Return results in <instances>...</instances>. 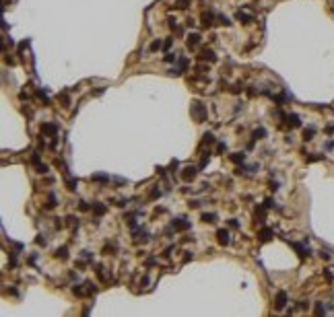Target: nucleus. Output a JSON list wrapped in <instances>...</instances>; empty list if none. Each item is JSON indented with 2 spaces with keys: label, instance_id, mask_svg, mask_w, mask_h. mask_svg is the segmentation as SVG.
<instances>
[{
  "label": "nucleus",
  "instance_id": "nucleus-11",
  "mask_svg": "<svg viewBox=\"0 0 334 317\" xmlns=\"http://www.w3.org/2000/svg\"><path fill=\"white\" fill-rule=\"evenodd\" d=\"M287 120H289V126H291V128H299V126H301V122H299V115H297V113H291Z\"/></svg>",
  "mask_w": 334,
  "mask_h": 317
},
{
  "label": "nucleus",
  "instance_id": "nucleus-33",
  "mask_svg": "<svg viewBox=\"0 0 334 317\" xmlns=\"http://www.w3.org/2000/svg\"><path fill=\"white\" fill-rule=\"evenodd\" d=\"M326 148H328V150L334 148V140H328V142H326Z\"/></svg>",
  "mask_w": 334,
  "mask_h": 317
},
{
  "label": "nucleus",
  "instance_id": "nucleus-10",
  "mask_svg": "<svg viewBox=\"0 0 334 317\" xmlns=\"http://www.w3.org/2000/svg\"><path fill=\"white\" fill-rule=\"evenodd\" d=\"M270 237H272V231H270V229H262V231L258 233V239H260V241H268Z\"/></svg>",
  "mask_w": 334,
  "mask_h": 317
},
{
  "label": "nucleus",
  "instance_id": "nucleus-24",
  "mask_svg": "<svg viewBox=\"0 0 334 317\" xmlns=\"http://www.w3.org/2000/svg\"><path fill=\"white\" fill-rule=\"evenodd\" d=\"M204 142H209V144H212V142H214V134H210V132H206V134H204Z\"/></svg>",
  "mask_w": 334,
  "mask_h": 317
},
{
  "label": "nucleus",
  "instance_id": "nucleus-26",
  "mask_svg": "<svg viewBox=\"0 0 334 317\" xmlns=\"http://www.w3.org/2000/svg\"><path fill=\"white\" fill-rule=\"evenodd\" d=\"M35 169H37V173H45V171H47V165H42V163H39V165H35Z\"/></svg>",
  "mask_w": 334,
  "mask_h": 317
},
{
  "label": "nucleus",
  "instance_id": "nucleus-4",
  "mask_svg": "<svg viewBox=\"0 0 334 317\" xmlns=\"http://www.w3.org/2000/svg\"><path fill=\"white\" fill-rule=\"evenodd\" d=\"M171 226H173L175 231H188V229H190V223L184 221V218H175V221L171 223Z\"/></svg>",
  "mask_w": 334,
  "mask_h": 317
},
{
  "label": "nucleus",
  "instance_id": "nucleus-7",
  "mask_svg": "<svg viewBox=\"0 0 334 317\" xmlns=\"http://www.w3.org/2000/svg\"><path fill=\"white\" fill-rule=\"evenodd\" d=\"M200 39H202L200 33H190V35H188V47H196V45L200 44Z\"/></svg>",
  "mask_w": 334,
  "mask_h": 317
},
{
  "label": "nucleus",
  "instance_id": "nucleus-14",
  "mask_svg": "<svg viewBox=\"0 0 334 317\" xmlns=\"http://www.w3.org/2000/svg\"><path fill=\"white\" fill-rule=\"evenodd\" d=\"M237 21H241V23H246V25H248V23H252V17L239 10V12H237Z\"/></svg>",
  "mask_w": 334,
  "mask_h": 317
},
{
  "label": "nucleus",
  "instance_id": "nucleus-17",
  "mask_svg": "<svg viewBox=\"0 0 334 317\" xmlns=\"http://www.w3.org/2000/svg\"><path fill=\"white\" fill-rule=\"evenodd\" d=\"M314 134H316V130H314V128L303 130V138H305V140H311V138H314Z\"/></svg>",
  "mask_w": 334,
  "mask_h": 317
},
{
  "label": "nucleus",
  "instance_id": "nucleus-12",
  "mask_svg": "<svg viewBox=\"0 0 334 317\" xmlns=\"http://www.w3.org/2000/svg\"><path fill=\"white\" fill-rule=\"evenodd\" d=\"M93 212H95L97 216H101V214H105V206H103L101 202H95V204H93Z\"/></svg>",
  "mask_w": 334,
  "mask_h": 317
},
{
  "label": "nucleus",
  "instance_id": "nucleus-5",
  "mask_svg": "<svg viewBox=\"0 0 334 317\" xmlns=\"http://www.w3.org/2000/svg\"><path fill=\"white\" fill-rule=\"evenodd\" d=\"M200 58L206 60V62H217V56H214V52H212L210 47H204V49L200 52Z\"/></svg>",
  "mask_w": 334,
  "mask_h": 317
},
{
  "label": "nucleus",
  "instance_id": "nucleus-28",
  "mask_svg": "<svg viewBox=\"0 0 334 317\" xmlns=\"http://www.w3.org/2000/svg\"><path fill=\"white\" fill-rule=\"evenodd\" d=\"M316 313H318V315H324V313H326V309H324L322 305H316Z\"/></svg>",
  "mask_w": 334,
  "mask_h": 317
},
{
  "label": "nucleus",
  "instance_id": "nucleus-32",
  "mask_svg": "<svg viewBox=\"0 0 334 317\" xmlns=\"http://www.w3.org/2000/svg\"><path fill=\"white\" fill-rule=\"evenodd\" d=\"M165 62H175V56H173V54H167V56H165Z\"/></svg>",
  "mask_w": 334,
  "mask_h": 317
},
{
  "label": "nucleus",
  "instance_id": "nucleus-13",
  "mask_svg": "<svg viewBox=\"0 0 334 317\" xmlns=\"http://www.w3.org/2000/svg\"><path fill=\"white\" fill-rule=\"evenodd\" d=\"M231 161H233V163H244V161H246V155H244V152H233V155H231Z\"/></svg>",
  "mask_w": 334,
  "mask_h": 317
},
{
  "label": "nucleus",
  "instance_id": "nucleus-27",
  "mask_svg": "<svg viewBox=\"0 0 334 317\" xmlns=\"http://www.w3.org/2000/svg\"><path fill=\"white\" fill-rule=\"evenodd\" d=\"M31 163H33V165H39V152H33V157H31Z\"/></svg>",
  "mask_w": 334,
  "mask_h": 317
},
{
  "label": "nucleus",
  "instance_id": "nucleus-16",
  "mask_svg": "<svg viewBox=\"0 0 334 317\" xmlns=\"http://www.w3.org/2000/svg\"><path fill=\"white\" fill-rule=\"evenodd\" d=\"M56 255H58L60 260H66V258H68V249H66V247H60V249L56 251Z\"/></svg>",
  "mask_w": 334,
  "mask_h": 317
},
{
  "label": "nucleus",
  "instance_id": "nucleus-9",
  "mask_svg": "<svg viewBox=\"0 0 334 317\" xmlns=\"http://www.w3.org/2000/svg\"><path fill=\"white\" fill-rule=\"evenodd\" d=\"M42 132H43V134H52V136H54L56 132H58V128H56V124H43V126H42Z\"/></svg>",
  "mask_w": 334,
  "mask_h": 317
},
{
  "label": "nucleus",
  "instance_id": "nucleus-19",
  "mask_svg": "<svg viewBox=\"0 0 334 317\" xmlns=\"http://www.w3.org/2000/svg\"><path fill=\"white\" fill-rule=\"evenodd\" d=\"M266 136V130L264 128H258V130H254V138L258 140V138H264Z\"/></svg>",
  "mask_w": 334,
  "mask_h": 317
},
{
  "label": "nucleus",
  "instance_id": "nucleus-2",
  "mask_svg": "<svg viewBox=\"0 0 334 317\" xmlns=\"http://www.w3.org/2000/svg\"><path fill=\"white\" fill-rule=\"evenodd\" d=\"M285 305H287V292L281 290V292H276V303H274V307L281 311V309H285Z\"/></svg>",
  "mask_w": 334,
  "mask_h": 317
},
{
  "label": "nucleus",
  "instance_id": "nucleus-29",
  "mask_svg": "<svg viewBox=\"0 0 334 317\" xmlns=\"http://www.w3.org/2000/svg\"><path fill=\"white\" fill-rule=\"evenodd\" d=\"M219 19H221V23H223V25H231V23H229V19H227L225 15H219Z\"/></svg>",
  "mask_w": 334,
  "mask_h": 317
},
{
  "label": "nucleus",
  "instance_id": "nucleus-15",
  "mask_svg": "<svg viewBox=\"0 0 334 317\" xmlns=\"http://www.w3.org/2000/svg\"><path fill=\"white\" fill-rule=\"evenodd\" d=\"M214 218H217V214H212V212H204V214H202V221H204V223H214Z\"/></svg>",
  "mask_w": 334,
  "mask_h": 317
},
{
  "label": "nucleus",
  "instance_id": "nucleus-1",
  "mask_svg": "<svg viewBox=\"0 0 334 317\" xmlns=\"http://www.w3.org/2000/svg\"><path fill=\"white\" fill-rule=\"evenodd\" d=\"M192 113L196 115L198 122H204V105H202L200 101H194V103H192Z\"/></svg>",
  "mask_w": 334,
  "mask_h": 317
},
{
  "label": "nucleus",
  "instance_id": "nucleus-18",
  "mask_svg": "<svg viewBox=\"0 0 334 317\" xmlns=\"http://www.w3.org/2000/svg\"><path fill=\"white\" fill-rule=\"evenodd\" d=\"M66 185H68V189H70V192H74V189H77V185H79V179H68V181H66Z\"/></svg>",
  "mask_w": 334,
  "mask_h": 317
},
{
  "label": "nucleus",
  "instance_id": "nucleus-6",
  "mask_svg": "<svg viewBox=\"0 0 334 317\" xmlns=\"http://www.w3.org/2000/svg\"><path fill=\"white\" fill-rule=\"evenodd\" d=\"M194 177H196V169H194V167H186V169L182 171V179L184 181H192Z\"/></svg>",
  "mask_w": 334,
  "mask_h": 317
},
{
  "label": "nucleus",
  "instance_id": "nucleus-8",
  "mask_svg": "<svg viewBox=\"0 0 334 317\" xmlns=\"http://www.w3.org/2000/svg\"><path fill=\"white\" fill-rule=\"evenodd\" d=\"M212 21H214V15L209 12V10H204V12H202V25H204V27H210Z\"/></svg>",
  "mask_w": 334,
  "mask_h": 317
},
{
  "label": "nucleus",
  "instance_id": "nucleus-25",
  "mask_svg": "<svg viewBox=\"0 0 334 317\" xmlns=\"http://www.w3.org/2000/svg\"><path fill=\"white\" fill-rule=\"evenodd\" d=\"M190 6V0H179L177 2V8H188Z\"/></svg>",
  "mask_w": 334,
  "mask_h": 317
},
{
  "label": "nucleus",
  "instance_id": "nucleus-31",
  "mask_svg": "<svg viewBox=\"0 0 334 317\" xmlns=\"http://www.w3.org/2000/svg\"><path fill=\"white\" fill-rule=\"evenodd\" d=\"M72 290H74V295H77V297H83V288H79V286H74Z\"/></svg>",
  "mask_w": 334,
  "mask_h": 317
},
{
  "label": "nucleus",
  "instance_id": "nucleus-23",
  "mask_svg": "<svg viewBox=\"0 0 334 317\" xmlns=\"http://www.w3.org/2000/svg\"><path fill=\"white\" fill-rule=\"evenodd\" d=\"M159 47H161V41H159V39H155V41L151 44V47H149V49H151V52H157Z\"/></svg>",
  "mask_w": 334,
  "mask_h": 317
},
{
  "label": "nucleus",
  "instance_id": "nucleus-34",
  "mask_svg": "<svg viewBox=\"0 0 334 317\" xmlns=\"http://www.w3.org/2000/svg\"><path fill=\"white\" fill-rule=\"evenodd\" d=\"M326 132H328V134H334V126H332V124H330V126H326Z\"/></svg>",
  "mask_w": 334,
  "mask_h": 317
},
{
  "label": "nucleus",
  "instance_id": "nucleus-21",
  "mask_svg": "<svg viewBox=\"0 0 334 317\" xmlns=\"http://www.w3.org/2000/svg\"><path fill=\"white\" fill-rule=\"evenodd\" d=\"M45 206H47V208H54V206H56V196H54V194H50V198H47V204H45Z\"/></svg>",
  "mask_w": 334,
  "mask_h": 317
},
{
  "label": "nucleus",
  "instance_id": "nucleus-30",
  "mask_svg": "<svg viewBox=\"0 0 334 317\" xmlns=\"http://www.w3.org/2000/svg\"><path fill=\"white\" fill-rule=\"evenodd\" d=\"M171 44H173V39H171V37H167L165 44H163V47H165V49H169V47H171Z\"/></svg>",
  "mask_w": 334,
  "mask_h": 317
},
{
  "label": "nucleus",
  "instance_id": "nucleus-3",
  "mask_svg": "<svg viewBox=\"0 0 334 317\" xmlns=\"http://www.w3.org/2000/svg\"><path fill=\"white\" fill-rule=\"evenodd\" d=\"M217 239L221 245H229V231L227 229H219L217 231Z\"/></svg>",
  "mask_w": 334,
  "mask_h": 317
},
{
  "label": "nucleus",
  "instance_id": "nucleus-20",
  "mask_svg": "<svg viewBox=\"0 0 334 317\" xmlns=\"http://www.w3.org/2000/svg\"><path fill=\"white\" fill-rule=\"evenodd\" d=\"M60 101L64 103L62 107H68V105H70V99H68V95H66V93H62V95H60Z\"/></svg>",
  "mask_w": 334,
  "mask_h": 317
},
{
  "label": "nucleus",
  "instance_id": "nucleus-22",
  "mask_svg": "<svg viewBox=\"0 0 334 317\" xmlns=\"http://www.w3.org/2000/svg\"><path fill=\"white\" fill-rule=\"evenodd\" d=\"M91 179H93V181H101V183H105V181H109V177H107V175H93Z\"/></svg>",
  "mask_w": 334,
  "mask_h": 317
}]
</instances>
